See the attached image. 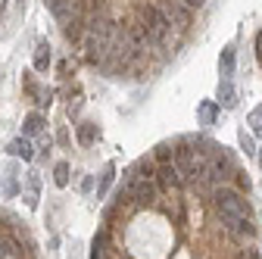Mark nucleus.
Here are the masks:
<instances>
[{"mask_svg": "<svg viewBox=\"0 0 262 259\" xmlns=\"http://www.w3.org/2000/svg\"><path fill=\"white\" fill-rule=\"evenodd\" d=\"M116 38H119L116 25H113L106 16H94L91 25H88V31H84V56H88L91 62L106 59L110 50H113V44H116Z\"/></svg>", "mask_w": 262, "mask_h": 259, "instance_id": "nucleus-1", "label": "nucleus"}, {"mask_svg": "<svg viewBox=\"0 0 262 259\" xmlns=\"http://www.w3.org/2000/svg\"><path fill=\"white\" fill-rule=\"evenodd\" d=\"M215 212L222 215L225 225H231V222H237V219H250L247 200L241 197L237 190H231V187H219V190H215Z\"/></svg>", "mask_w": 262, "mask_h": 259, "instance_id": "nucleus-2", "label": "nucleus"}, {"mask_svg": "<svg viewBox=\"0 0 262 259\" xmlns=\"http://www.w3.org/2000/svg\"><path fill=\"white\" fill-rule=\"evenodd\" d=\"M141 19H144V25H147V31H150V41H153V44H166L169 28H172L169 16L162 13L159 7H144V10H141Z\"/></svg>", "mask_w": 262, "mask_h": 259, "instance_id": "nucleus-3", "label": "nucleus"}, {"mask_svg": "<svg viewBox=\"0 0 262 259\" xmlns=\"http://www.w3.org/2000/svg\"><path fill=\"white\" fill-rule=\"evenodd\" d=\"M231 175H234L231 156L225 153V147H212V150H209V156H206V178H209V181H215V184H222V181H228Z\"/></svg>", "mask_w": 262, "mask_h": 259, "instance_id": "nucleus-4", "label": "nucleus"}, {"mask_svg": "<svg viewBox=\"0 0 262 259\" xmlns=\"http://www.w3.org/2000/svg\"><path fill=\"white\" fill-rule=\"evenodd\" d=\"M162 13L169 16V22L172 25H178V28H187L190 25V7H184L181 0H166V4H162Z\"/></svg>", "mask_w": 262, "mask_h": 259, "instance_id": "nucleus-5", "label": "nucleus"}, {"mask_svg": "<svg viewBox=\"0 0 262 259\" xmlns=\"http://www.w3.org/2000/svg\"><path fill=\"white\" fill-rule=\"evenodd\" d=\"M156 184H159L162 190H175L178 184H184V178H181V172H178V166H175V163H159Z\"/></svg>", "mask_w": 262, "mask_h": 259, "instance_id": "nucleus-6", "label": "nucleus"}, {"mask_svg": "<svg viewBox=\"0 0 262 259\" xmlns=\"http://www.w3.org/2000/svg\"><path fill=\"white\" fill-rule=\"evenodd\" d=\"M7 153L16 156V159H25V163H31V159H35V147H31L28 138H16V141H10V144H7Z\"/></svg>", "mask_w": 262, "mask_h": 259, "instance_id": "nucleus-7", "label": "nucleus"}, {"mask_svg": "<svg viewBox=\"0 0 262 259\" xmlns=\"http://www.w3.org/2000/svg\"><path fill=\"white\" fill-rule=\"evenodd\" d=\"M219 106H225V110H234L237 106V91H234L231 78H222L219 81Z\"/></svg>", "mask_w": 262, "mask_h": 259, "instance_id": "nucleus-8", "label": "nucleus"}, {"mask_svg": "<svg viewBox=\"0 0 262 259\" xmlns=\"http://www.w3.org/2000/svg\"><path fill=\"white\" fill-rule=\"evenodd\" d=\"M219 100H203L200 106H196V116H200V122L203 125H215V119H219Z\"/></svg>", "mask_w": 262, "mask_h": 259, "instance_id": "nucleus-9", "label": "nucleus"}, {"mask_svg": "<svg viewBox=\"0 0 262 259\" xmlns=\"http://www.w3.org/2000/svg\"><path fill=\"white\" fill-rule=\"evenodd\" d=\"M41 132H44V116L41 113H28L25 122H22V135L31 138V135H41Z\"/></svg>", "mask_w": 262, "mask_h": 259, "instance_id": "nucleus-10", "label": "nucleus"}, {"mask_svg": "<svg viewBox=\"0 0 262 259\" xmlns=\"http://www.w3.org/2000/svg\"><path fill=\"white\" fill-rule=\"evenodd\" d=\"M47 66H50V44L47 41H38L35 44V69L38 72H47Z\"/></svg>", "mask_w": 262, "mask_h": 259, "instance_id": "nucleus-11", "label": "nucleus"}, {"mask_svg": "<svg viewBox=\"0 0 262 259\" xmlns=\"http://www.w3.org/2000/svg\"><path fill=\"white\" fill-rule=\"evenodd\" d=\"M219 72L222 78H231L234 75V47H225L222 56H219Z\"/></svg>", "mask_w": 262, "mask_h": 259, "instance_id": "nucleus-12", "label": "nucleus"}, {"mask_svg": "<svg viewBox=\"0 0 262 259\" xmlns=\"http://www.w3.org/2000/svg\"><path fill=\"white\" fill-rule=\"evenodd\" d=\"M228 231H231L237 241H247V238H253V222L250 219H237V222L228 225Z\"/></svg>", "mask_w": 262, "mask_h": 259, "instance_id": "nucleus-13", "label": "nucleus"}, {"mask_svg": "<svg viewBox=\"0 0 262 259\" xmlns=\"http://www.w3.org/2000/svg\"><path fill=\"white\" fill-rule=\"evenodd\" d=\"M97 135H100V128H97L94 122H81V125H78V141H81L84 147H88V144H94V141H97Z\"/></svg>", "mask_w": 262, "mask_h": 259, "instance_id": "nucleus-14", "label": "nucleus"}, {"mask_svg": "<svg viewBox=\"0 0 262 259\" xmlns=\"http://www.w3.org/2000/svg\"><path fill=\"white\" fill-rule=\"evenodd\" d=\"M38 187H41L38 172H28V193H25V203L28 206H38Z\"/></svg>", "mask_w": 262, "mask_h": 259, "instance_id": "nucleus-15", "label": "nucleus"}, {"mask_svg": "<svg viewBox=\"0 0 262 259\" xmlns=\"http://www.w3.org/2000/svg\"><path fill=\"white\" fill-rule=\"evenodd\" d=\"M113 175H116V166L106 163V169H103V175H100V184H97V200L106 197V190H110V184H113Z\"/></svg>", "mask_w": 262, "mask_h": 259, "instance_id": "nucleus-16", "label": "nucleus"}, {"mask_svg": "<svg viewBox=\"0 0 262 259\" xmlns=\"http://www.w3.org/2000/svg\"><path fill=\"white\" fill-rule=\"evenodd\" d=\"M91 259H113V256H110V250H106V234H97V238H94Z\"/></svg>", "mask_w": 262, "mask_h": 259, "instance_id": "nucleus-17", "label": "nucleus"}, {"mask_svg": "<svg viewBox=\"0 0 262 259\" xmlns=\"http://www.w3.org/2000/svg\"><path fill=\"white\" fill-rule=\"evenodd\" d=\"M53 181H56V187H66V184H69V163H56Z\"/></svg>", "mask_w": 262, "mask_h": 259, "instance_id": "nucleus-18", "label": "nucleus"}, {"mask_svg": "<svg viewBox=\"0 0 262 259\" xmlns=\"http://www.w3.org/2000/svg\"><path fill=\"white\" fill-rule=\"evenodd\" d=\"M28 91L38 97V103H41V106H50V97H53V91H50V88H38V84H28Z\"/></svg>", "mask_w": 262, "mask_h": 259, "instance_id": "nucleus-19", "label": "nucleus"}, {"mask_svg": "<svg viewBox=\"0 0 262 259\" xmlns=\"http://www.w3.org/2000/svg\"><path fill=\"white\" fill-rule=\"evenodd\" d=\"M250 132H253L256 138H262V106H256V110L250 113Z\"/></svg>", "mask_w": 262, "mask_h": 259, "instance_id": "nucleus-20", "label": "nucleus"}, {"mask_svg": "<svg viewBox=\"0 0 262 259\" xmlns=\"http://www.w3.org/2000/svg\"><path fill=\"white\" fill-rule=\"evenodd\" d=\"M237 141H241V150H244L247 156H253V153H259V150H256V144H253V135H247V132H241V135H237Z\"/></svg>", "mask_w": 262, "mask_h": 259, "instance_id": "nucleus-21", "label": "nucleus"}, {"mask_svg": "<svg viewBox=\"0 0 262 259\" xmlns=\"http://www.w3.org/2000/svg\"><path fill=\"white\" fill-rule=\"evenodd\" d=\"M4 175H7V187H4V190H7V197H13V193H16V172L7 169Z\"/></svg>", "mask_w": 262, "mask_h": 259, "instance_id": "nucleus-22", "label": "nucleus"}, {"mask_svg": "<svg viewBox=\"0 0 262 259\" xmlns=\"http://www.w3.org/2000/svg\"><path fill=\"white\" fill-rule=\"evenodd\" d=\"M13 247H16V244H13V241H7V238H4V234H0V259H7V256H10V253H13Z\"/></svg>", "mask_w": 262, "mask_h": 259, "instance_id": "nucleus-23", "label": "nucleus"}, {"mask_svg": "<svg viewBox=\"0 0 262 259\" xmlns=\"http://www.w3.org/2000/svg\"><path fill=\"white\" fill-rule=\"evenodd\" d=\"M169 156H172V153H169L166 144H159V147H156V159H159V163H169Z\"/></svg>", "mask_w": 262, "mask_h": 259, "instance_id": "nucleus-24", "label": "nucleus"}, {"mask_svg": "<svg viewBox=\"0 0 262 259\" xmlns=\"http://www.w3.org/2000/svg\"><path fill=\"white\" fill-rule=\"evenodd\" d=\"M256 59H259V66H262V31H256Z\"/></svg>", "mask_w": 262, "mask_h": 259, "instance_id": "nucleus-25", "label": "nucleus"}, {"mask_svg": "<svg viewBox=\"0 0 262 259\" xmlns=\"http://www.w3.org/2000/svg\"><path fill=\"white\" fill-rule=\"evenodd\" d=\"M181 4H184V7H190V10H200L206 0H181Z\"/></svg>", "mask_w": 262, "mask_h": 259, "instance_id": "nucleus-26", "label": "nucleus"}, {"mask_svg": "<svg viewBox=\"0 0 262 259\" xmlns=\"http://www.w3.org/2000/svg\"><path fill=\"white\" fill-rule=\"evenodd\" d=\"M7 259H22V253H19V247H13V253H10Z\"/></svg>", "mask_w": 262, "mask_h": 259, "instance_id": "nucleus-27", "label": "nucleus"}, {"mask_svg": "<svg viewBox=\"0 0 262 259\" xmlns=\"http://www.w3.org/2000/svg\"><path fill=\"white\" fill-rule=\"evenodd\" d=\"M4 7H7V0H0V13H4Z\"/></svg>", "mask_w": 262, "mask_h": 259, "instance_id": "nucleus-28", "label": "nucleus"}, {"mask_svg": "<svg viewBox=\"0 0 262 259\" xmlns=\"http://www.w3.org/2000/svg\"><path fill=\"white\" fill-rule=\"evenodd\" d=\"M259 166H262V150H259Z\"/></svg>", "mask_w": 262, "mask_h": 259, "instance_id": "nucleus-29", "label": "nucleus"}]
</instances>
